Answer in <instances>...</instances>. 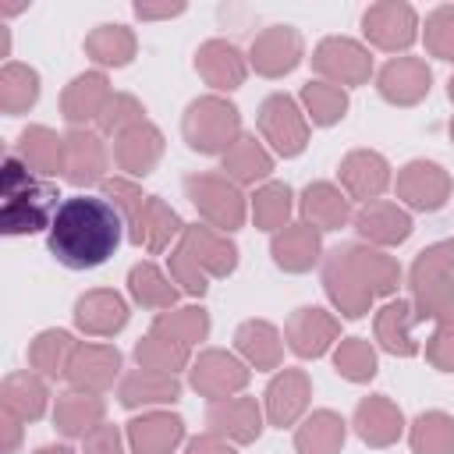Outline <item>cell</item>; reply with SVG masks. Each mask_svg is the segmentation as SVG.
Masks as SVG:
<instances>
[{
    "label": "cell",
    "mask_w": 454,
    "mask_h": 454,
    "mask_svg": "<svg viewBox=\"0 0 454 454\" xmlns=\"http://www.w3.org/2000/svg\"><path fill=\"white\" fill-rule=\"evenodd\" d=\"M60 188L50 177L28 170L14 153L4 156L0 167V231L7 238L50 231L60 209Z\"/></svg>",
    "instance_id": "7a4b0ae2"
},
{
    "label": "cell",
    "mask_w": 454,
    "mask_h": 454,
    "mask_svg": "<svg viewBox=\"0 0 454 454\" xmlns=\"http://www.w3.org/2000/svg\"><path fill=\"white\" fill-rule=\"evenodd\" d=\"M135 18H142V21H167V18H177V14H184L188 11V4H149V0H138L135 7Z\"/></svg>",
    "instance_id": "6f0895ef"
},
{
    "label": "cell",
    "mask_w": 454,
    "mask_h": 454,
    "mask_svg": "<svg viewBox=\"0 0 454 454\" xmlns=\"http://www.w3.org/2000/svg\"><path fill=\"white\" fill-rule=\"evenodd\" d=\"M351 429L365 447L383 450V447H394L408 433V422H404V411L397 408V401H390L387 394H369L355 404Z\"/></svg>",
    "instance_id": "d4e9b609"
},
{
    "label": "cell",
    "mask_w": 454,
    "mask_h": 454,
    "mask_svg": "<svg viewBox=\"0 0 454 454\" xmlns=\"http://www.w3.org/2000/svg\"><path fill=\"white\" fill-rule=\"evenodd\" d=\"M422 46L433 60L454 64V4H440L422 21Z\"/></svg>",
    "instance_id": "816d5d0a"
},
{
    "label": "cell",
    "mask_w": 454,
    "mask_h": 454,
    "mask_svg": "<svg viewBox=\"0 0 454 454\" xmlns=\"http://www.w3.org/2000/svg\"><path fill=\"white\" fill-rule=\"evenodd\" d=\"M114 167L110 145L96 128H67L64 131V170L60 177L74 188H89V184H103Z\"/></svg>",
    "instance_id": "2e32d148"
},
{
    "label": "cell",
    "mask_w": 454,
    "mask_h": 454,
    "mask_svg": "<svg viewBox=\"0 0 454 454\" xmlns=\"http://www.w3.org/2000/svg\"><path fill=\"white\" fill-rule=\"evenodd\" d=\"M124 227H128V241L135 248H142L145 255H163L181 241L188 223L167 199L145 192L142 202L124 216Z\"/></svg>",
    "instance_id": "9c48e42d"
},
{
    "label": "cell",
    "mask_w": 454,
    "mask_h": 454,
    "mask_svg": "<svg viewBox=\"0 0 454 454\" xmlns=\"http://www.w3.org/2000/svg\"><path fill=\"white\" fill-rule=\"evenodd\" d=\"M241 135V110L227 96H195L181 114V138L199 156H223Z\"/></svg>",
    "instance_id": "277c9868"
},
{
    "label": "cell",
    "mask_w": 454,
    "mask_h": 454,
    "mask_svg": "<svg viewBox=\"0 0 454 454\" xmlns=\"http://www.w3.org/2000/svg\"><path fill=\"white\" fill-rule=\"evenodd\" d=\"M184 195L195 206L199 220L206 227H213V231L234 234L248 220V195L223 174H213V170L188 174L184 177Z\"/></svg>",
    "instance_id": "5b68a950"
},
{
    "label": "cell",
    "mask_w": 454,
    "mask_h": 454,
    "mask_svg": "<svg viewBox=\"0 0 454 454\" xmlns=\"http://www.w3.org/2000/svg\"><path fill=\"white\" fill-rule=\"evenodd\" d=\"M252 380V369L227 348H206L188 365V387L206 401H223L234 394H245Z\"/></svg>",
    "instance_id": "8fae6325"
},
{
    "label": "cell",
    "mask_w": 454,
    "mask_h": 454,
    "mask_svg": "<svg viewBox=\"0 0 454 454\" xmlns=\"http://www.w3.org/2000/svg\"><path fill=\"white\" fill-rule=\"evenodd\" d=\"M411 454H454V415L429 408L408 422Z\"/></svg>",
    "instance_id": "bcb514c9"
},
{
    "label": "cell",
    "mask_w": 454,
    "mask_h": 454,
    "mask_svg": "<svg viewBox=\"0 0 454 454\" xmlns=\"http://www.w3.org/2000/svg\"><path fill=\"white\" fill-rule=\"evenodd\" d=\"M355 234L362 245H372V248H397L411 238L415 231V220L411 213L397 202V199H376V202H365V206H355V220H351Z\"/></svg>",
    "instance_id": "d6986e66"
},
{
    "label": "cell",
    "mask_w": 454,
    "mask_h": 454,
    "mask_svg": "<svg viewBox=\"0 0 454 454\" xmlns=\"http://www.w3.org/2000/svg\"><path fill=\"white\" fill-rule=\"evenodd\" d=\"M0 397H4V411L18 415L21 422H39L50 411V387L35 369L7 372Z\"/></svg>",
    "instance_id": "74e56055"
},
{
    "label": "cell",
    "mask_w": 454,
    "mask_h": 454,
    "mask_svg": "<svg viewBox=\"0 0 454 454\" xmlns=\"http://www.w3.org/2000/svg\"><path fill=\"white\" fill-rule=\"evenodd\" d=\"M450 142H454V117H450Z\"/></svg>",
    "instance_id": "6125c7cd"
},
{
    "label": "cell",
    "mask_w": 454,
    "mask_h": 454,
    "mask_svg": "<svg viewBox=\"0 0 454 454\" xmlns=\"http://www.w3.org/2000/svg\"><path fill=\"white\" fill-rule=\"evenodd\" d=\"M124 376V355L114 340H82L71 365H67V387L85 394H110Z\"/></svg>",
    "instance_id": "9a60e30c"
},
{
    "label": "cell",
    "mask_w": 454,
    "mask_h": 454,
    "mask_svg": "<svg viewBox=\"0 0 454 454\" xmlns=\"http://www.w3.org/2000/svg\"><path fill=\"white\" fill-rule=\"evenodd\" d=\"M298 220H305L319 234L340 231L355 220V202L344 195L337 181H309L298 195Z\"/></svg>",
    "instance_id": "f546056e"
},
{
    "label": "cell",
    "mask_w": 454,
    "mask_h": 454,
    "mask_svg": "<svg viewBox=\"0 0 454 454\" xmlns=\"http://www.w3.org/2000/svg\"><path fill=\"white\" fill-rule=\"evenodd\" d=\"M298 209V199L291 192L287 181H266L259 184L252 195H248V220L266 231V234H277L291 223V213Z\"/></svg>",
    "instance_id": "b9f144b4"
},
{
    "label": "cell",
    "mask_w": 454,
    "mask_h": 454,
    "mask_svg": "<svg viewBox=\"0 0 454 454\" xmlns=\"http://www.w3.org/2000/svg\"><path fill=\"white\" fill-rule=\"evenodd\" d=\"M319 280H323L326 301L333 305V312H337L340 319H362V316L372 312L376 294H372V291L365 287V280L351 270L344 248H333V252L323 255V262H319Z\"/></svg>",
    "instance_id": "5bb4252c"
},
{
    "label": "cell",
    "mask_w": 454,
    "mask_h": 454,
    "mask_svg": "<svg viewBox=\"0 0 454 454\" xmlns=\"http://www.w3.org/2000/svg\"><path fill=\"white\" fill-rule=\"evenodd\" d=\"M312 404V376L301 365H284L262 390V415L273 429H294Z\"/></svg>",
    "instance_id": "4fadbf2b"
},
{
    "label": "cell",
    "mask_w": 454,
    "mask_h": 454,
    "mask_svg": "<svg viewBox=\"0 0 454 454\" xmlns=\"http://www.w3.org/2000/svg\"><path fill=\"white\" fill-rule=\"evenodd\" d=\"M238 259L241 252L231 234L206 223H188L181 241L167 252V273L181 294L202 298L209 291V280H223L238 270Z\"/></svg>",
    "instance_id": "3957f363"
},
{
    "label": "cell",
    "mask_w": 454,
    "mask_h": 454,
    "mask_svg": "<svg viewBox=\"0 0 454 454\" xmlns=\"http://www.w3.org/2000/svg\"><path fill=\"white\" fill-rule=\"evenodd\" d=\"M422 35V18L408 0H380L362 11V43L380 53H408Z\"/></svg>",
    "instance_id": "ba28073f"
},
{
    "label": "cell",
    "mask_w": 454,
    "mask_h": 454,
    "mask_svg": "<svg viewBox=\"0 0 454 454\" xmlns=\"http://www.w3.org/2000/svg\"><path fill=\"white\" fill-rule=\"evenodd\" d=\"M273 170H277V156L262 145V138L255 131H245L220 156V174L231 177L238 188H259V184L273 181Z\"/></svg>",
    "instance_id": "d6a6232c"
},
{
    "label": "cell",
    "mask_w": 454,
    "mask_h": 454,
    "mask_svg": "<svg viewBox=\"0 0 454 454\" xmlns=\"http://www.w3.org/2000/svg\"><path fill=\"white\" fill-rule=\"evenodd\" d=\"M330 358H333L337 376L348 380V383H369L380 372L376 344L365 340V337H340L337 348L330 351Z\"/></svg>",
    "instance_id": "7dc6e473"
},
{
    "label": "cell",
    "mask_w": 454,
    "mask_h": 454,
    "mask_svg": "<svg viewBox=\"0 0 454 454\" xmlns=\"http://www.w3.org/2000/svg\"><path fill=\"white\" fill-rule=\"evenodd\" d=\"M284 330L273 326L270 319H245L234 330V355L255 369V372H277L284 369Z\"/></svg>",
    "instance_id": "1f68e13d"
},
{
    "label": "cell",
    "mask_w": 454,
    "mask_h": 454,
    "mask_svg": "<svg viewBox=\"0 0 454 454\" xmlns=\"http://www.w3.org/2000/svg\"><path fill=\"white\" fill-rule=\"evenodd\" d=\"M340 340V316L323 305H298L284 323V344L294 358L316 362L330 355Z\"/></svg>",
    "instance_id": "7c38bea8"
},
{
    "label": "cell",
    "mask_w": 454,
    "mask_h": 454,
    "mask_svg": "<svg viewBox=\"0 0 454 454\" xmlns=\"http://www.w3.org/2000/svg\"><path fill=\"white\" fill-rule=\"evenodd\" d=\"M128 238L121 209L103 195H67L46 231V248L64 270L103 266Z\"/></svg>",
    "instance_id": "6da1fadb"
},
{
    "label": "cell",
    "mask_w": 454,
    "mask_h": 454,
    "mask_svg": "<svg viewBox=\"0 0 454 454\" xmlns=\"http://www.w3.org/2000/svg\"><path fill=\"white\" fill-rule=\"evenodd\" d=\"M340 248H344L351 270L365 280V287L376 298H383V301L387 298H397V287L404 280V270H401V262L390 252L372 248V245H362V241H351V245H340Z\"/></svg>",
    "instance_id": "e575fe53"
},
{
    "label": "cell",
    "mask_w": 454,
    "mask_h": 454,
    "mask_svg": "<svg viewBox=\"0 0 454 454\" xmlns=\"http://www.w3.org/2000/svg\"><path fill=\"white\" fill-rule=\"evenodd\" d=\"M323 234L309 227L305 220H291L284 231L270 234V259L284 273H309L312 266L323 262Z\"/></svg>",
    "instance_id": "4dcf8cb0"
},
{
    "label": "cell",
    "mask_w": 454,
    "mask_h": 454,
    "mask_svg": "<svg viewBox=\"0 0 454 454\" xmlns=\"http://www.w3.org/2000/svg\"><path fill=\"white\" fill-rule=\"evenodd\" d=\"M181 380L174 372H156V369H128L117 383V404L128 411H153L181 401Z\"/></svg>",
    "instance_id": "f1b7e54d"
},
{
    "label": "cell",
    "mask_w": 454,
    "mask_h": 454,
    "mask_svg": "<svg viewBox=\"0 0 454 454\" xmlns=\"http://www.w3.org/2000/svg\"><path fill=\"white\" fill-rule=\"evenodd\" d=\"M135 365H142V369H156V372H181V369H188L192 365V348L188 344H181V340H174L170 333H163L160 326H149V333L145 337H138V344H135Z\"/></svg>",
    "instance_id": "ee69618b"
},
{
    "label": "cell",
    "mask_w": 454,
    "mask_h": 454,
    "mask_svg": "<svg viewBox=\"0 0 454 454\" xmlns=\"http://www.w3.org/2000/svg\"><path fill=\"white\" fill-rule=\"evenodd\" d=\"M298 103L309 117L312 128H333L348 117V106H351V96L348 89L340 85H330V82H319V78H309L301 89H298Z\"/></svg>",
    "instance_id": "7bdbcfd3"
},
{
    "label": "cell",
    "mask_w": 454,
    "mask_h": 454,
    "mask_svg": "<svg viewBox=\"0 0 454 454\" xmlns=\"http://www.w3.org/2000/svg\"><path fill=\"white\" fill-rule=\"evenodd\" d=\"M71 319H74V330L85 333L89 340H110L128 326L131 305L114 287H92V291L74 298Z\"/></svg>",
    "instance_id": "ac0fdd59"
},
{
    "label": "cell",
    "mask_w": 454,
    "mask_h": 454,
    "mask_svg": "<svg viewBox=\"0 0 454 454\" xmlns=\"http://www.w3.org/2000/svg\"><path fill=\"white\" fill-rule=\"evenodd\" d=\"M78 344L82 340H74L71 330H57V326L39 330L28 340V369H35L43 380H64Z\"/></svg>",
    "instance_id": "60d3db41"
},
{
    "label": "cell",
    "mask_w": 454,
    "mask_h": 454,
    "mask_svg": "<svg viewBox=\"0 0 454 454\" xmlns=\"http://www.w3.org/2000/svg\"><path fill=\"white\" fill-rule=\"evenodd\" d=\"M124 436L131 454H174L184 443V419L167 408L138 411L124 422Z\"/></svg>",
    "instance_id": "4316f807"
},
{
    "label": "cell",
    "mask_w": 454,
    "mask_h": 454,
    "mask_svg": "<svg viewBox=\"0 0 454 454\" xmlns=\"http://www.w3.org/2000/svg\"><path fill=\"white\" fill-rule=\"evenodd\" d=\"M309 64H312L319 82H330V85H340V89H358L369 78H376L372 50L362 39H351V35H323L312 46Z\"/></svg>",
    "instance_id": "52a82bcc"
},
{
    "label": "cell",
    "mask_w": 454,
    "mask_h": 454,
    "mask_svg": "<svg viewBox=\"0 0 454 454\" xmlns=\"http://www.w3.org/2000/svg\"><path fill=\"white\" fill-rule=\"evenodd\" d=\"M82 50H85V57H89L99 71H110V67L117 71V67H128V64L135 60L138 39H135V32H131L128 25H121V21H103V25H96V28L85 35Z\"/></svg>",
    "instance_id": "8d00e7d4"
},
{
    "label": "cell",
    "mask_w": 454,
    "mask_h": 454,
    "mask_svg": "<svg viewBox=\"0 0 454 454\" xmlns=\"http://www.w3.org/2000/svg\"><path fill=\"white\" fill-rule=\"evenodd\" d=\"M142 121H149V117H145V106L138 103V96H131V92H114L110 103H106V110H103V117L96 121V131H99L103 138H117V135H124L128 128H135V124H142Z\"/></svg>",
    "instance_id": "f5cc1de1"
},
{
    "label": "cell",
    "mask_w": 454,
    "mask_h": 454,
    "mask_svg": "<svg viewBox=\"0 0 454 454\" xmlns=\"http://www.w3.org/2000/svg\"><path fill=\"white\" fill-rule=\"evenodd\" d=\"M248 53H241L234 43L227 39H206L199 50H195V74L209 85V92L216 96H227L234 89L245 85L248 78Z\"/></svg>",
    "instance_id": "484cf974"
},
{
    "label": "cell",
    "mask_w": 454,
    "mask_h": 454,
    "mask_svg": "<svg viewBox=\"0 0 454 454\" xmlns=\"http://www.w3.org/2000/svg\"><path fill=\"white\" fill-rule=\"evenodd\" d=\"M255 131L277 160H294L309 149L312 124L291 92H270L255 110Z\"/></svg>",
    "instance_id": "8992f818"
},
{
    "label": "cell",
    "mask_w": 454,
    "mask_h": 454,
    "mask_svg": "<svg viewBox=\"0 0 454 454\" xmlns=\"http://www.w3.org/2000/svg\"><path fill=\"white\" fill-rule=\"evenodd\" d=\"M82 454H131V450H128V436L114 422H103L82 440Z\"/></svg>",
    "instance_id": "11a10c76"
},
{
    "label": "cell",
    "mask_w": 454,
    "mask_h": 454,
    "mask_svg": "<svg viewBox=\"0 0 454 454\" xmlns=\"http://www.w3.org/2000/svg\"><path fill=\"white\" fill-rule=\"evenodd\" d=\"M206 429L231 440L234 447L255 443L266 429V415H262V401L252 394H234L223 401H209L206 408Z\"/></svg>",
    "instance_id": "7402d4cb"
},
{
    "label": "cell",
    "mask_w": 454,
    "mask_h": 454,
    "mask_svg": "<svg viewBox=\"0 0 454 454\" xmlns=\"http://www.w3.org/2000/svg\"><path fill=\"white\" fill-rule=\"evenodd\" d=\"M32 454H78V450H71L67 443H43V447H35Z\"/></svg>",
    "instance_id": "91938a15"
},
{
    "label": "cell",
    "mask_w": 454,
    "mask_h": 454,
    "mask_svg": "<svg viewBox=\"0 0 454 454\" xmlns=\"http://www.w3.org/2000/svg\"><path fill=\"white\" fill-rule=\"evenodd\" d=\"M21 419L18 415H11V411H4V429H7V443H4V454H14L18 450V440H21Z\"/></svg>",
    "instance_id": "680465c9"
},
{
    "label": "cell",
    "mask_w": 454,
    "mask_h": 454,
    "mask_svg": "<svg viewBox=\"0 0 454 454\" xmlns=\"http://www.w3.org/2000/svg\"><path fill=\"white\" fill-rule=\"evenodd\" d=\"M163 149H167L163 131L153 121H142V124H135V128H128L124 135L114 138L110 156H114V167H117L121 177L138 181V177H149L160 167Z\"/></svg>",
    "instance_id": "cb8c5ba5"
},
{
    "label": "cell",
    "mask_w": 454,
    "mask_h": 454,
    "mask_svg": "<svg viewBox=\"0 0 454 454\" xmlns=\"http://www.w3.org/2000/svg\"><path fill=\"white\" fill-rule=\"evenodd\" d=\"M447 99H450V103H454V74H450V78H447Z\"/></svg>",
    "instance_id": "94428289"
},
{
    "label": "cell",
    "mask_w": 454,
    "mask_h": 454,
    "mask_svg": "<svg viewBox=\"0 0 454 454\" xmlns=\"http://www.w3.org/2000/svg\"><path fill=\"white\" fill-rule=\"evenodd\" d=\"M408 298L415 305L419 323H433V326L454 323V273L440 277V280H429L422 287H411Z\"/></svg>",
    "instance_id": "c3c4849f"
},
{
    "label": "cell",
    "mask_w": 454,
    "mask_h": 454,
    "mask_svg": "<svg viewBox=\"0 0 454 454\" xmlns=\"http://www.w3.org/2000/svg\"><path fill=\"white\" fill-rule=\"evenodd\" d=\"M422 355H426V362H429L436 372H454V323L433 326V333L426 337Z\"/></svg>",
    "instance_id": "db71d44e"
},
{
    "label": "cell",
    "mask_w": 454,
    "mask_h": 454,
    "mask_svg": "<svg viewBox=\"0 0 454 454\" xmlns=\"http://www.w3.org/2000/svg\"><path fill=\"white\" fill-rule=\"evenodd\" d=\"M39 92H43V78L35 67H28L21 60H7L0 67V110L7 117L28 114L39 103Z\"/></svg>",
    "instance_id": "f6af8a7d"
},
{
    "label": "cell",
    "mask_w": 454,
    "mask_h": 454,
    "mask_svg": "<svg viewBox=\"0 0 454 454\" xmlns=\"http://www.w3.org/2000/svg\"><path fill=\"white\" fill-rule=\"evenodd\" d=\"M305 60V39L294 25H266L248 46V67L259 78H284Z\"/></svg>",
    "instance_id": "ffe728a7"
},
{
    "label": "cell",
    "mask_w": 454,
    "mask_h": 454,
    "mask_svg": "<svg viewBox=\"0 0 454 454\" xmlns=\"http://www.w3.org/2000/svg\"><path fill=\"white\" fill-rule=\"evenodd\" d=\"M110 96H114V85H110L106 71H99V67L82 71L60 92V117L67 121V128H89L92 121L103 117Z\"/></svg>",
    "instance_id": "83f0119b"
},
{
    "label": "cell",
    "mask_w": 454,
    "mask_h": 454,
    "mask_svg": "<svg viewBox=\"0 0 454 454\" xmlns=\"http://www.w3.org/2000/svg\"><path fill=\"white\" fill-rule=\"evenodd\" d=\"M153 326H160V330H163V333H170L174 340H181V344L195 348V344H202V340L209 337L213 319H209V312H206L202 305H184V309L160 312V316L153 319Z\"/></svg>",
    "instance_id": "681fc988"
},
{
    "label": "cell",
    "mask_w": 454,
    "mask_h": 454,
    "mask_svg": "<svg viewBox=\"0 0 454 454\" xmlns=\"http://www.w3.org/2000/svg\"><path fill=\"white\" fill-rule=\"evenodd\" d=\"M337 184L351 202L365 206L394 188V167L380 149H351L337 163Z\"/></svg>",
    "instance_id": "e0dca14e"
},
{
    "label": "cell",
    "mask_w": 454,
    "mask_h": 454,
    "mask_svg": "<svg viewBox=\"0 0 454 454\" xmlns=\"http://www.w3.org/2000/svg\"><path fill=\"white\" fill-rule=\"evenodd\" d=\"M53 429L64 436V440H85L96 426L106 422V401L99 394H85V390H64L57 394L53 401Z\"/></svg>",
    "instance_id": "836d02e7"
},
{
    "label": "cell",
    "mask_w": 454,
    "mask_h": 454,
    "mask_svg": "<svg viewBox=\"0 0 454 454\" xmlns=\"http://www.w3.org/2000/svg\"><path fill=\"white\" fill-rule=\"evenodd\" d=\"M454 181L436 160H408L394 174V195L408 213H436L447 206Z\"/></svg>",
    "instance_id": "30bf717a"
},
{
    "label": "cell",
    "mask_w": 454,
    "mask_h": 454,
    "mask_svg": "<svg viewBox=\"0 0 454 454\" xmlns=\"http://www.w3.org/2000/svg\"><path fill=\"white\" fill-rule=\"evenodd\" d=\"M419 316L411 298H387L376 312H372V344L394 358H415L422 351L415 330H419Z\"/></svg>",
    "instance_id": "603a6c76"
},
{
    "label": "cell",
    "mask_w": 454,
    "mask_h": 454,
    "mask_svg": "<svg viewBox=\"0 0 454 454\" xmlns=\"http://www.w3.org/2000/svg\"><path fill=\"white\" fill-rule=\"evenodd\" d=\"M11 153H14L28 170H35L39 177H57V174L64 170V135H57V131L46 128V124H28V128L14 138Z\"/></svg>",
    "instance_id": "d590c367"
},
{
    "label": "cell",
    "mask_w": 454,
    "mask_h": 454,
    "mask_svg": "<svg viewBox=\"0 0 454 454\" xmlns=\"http://www.w3.org/2000/svg\"><path fill=\"white\" fill-rule=\"evenodd\" d=\"M181 454H238V447L231 440H223V436H216V433L206 429V433L184 440V450Z\"/></svg>",
    "instance_id": "9f6ffc18"
},
{
    "label": "cell",
    "mask_w": 454,
    "mask_h": 454,
    "mask_svg": "<svg viewBox=\"0 0 454 454\" xmlns=\"http://www.w3.org/2000/svg\"><path fill=\"white\" fill-rule=\"evenodd\" d=\"M348 422L333 408H316L294 426V454H340Z\"/></svg>",
    "instance_id": "ab89813d"
},
{
    "label": "cell",
    "mask_w": 454,
    "mask_h": 454,
    "mask_svg": "<svg viewBox=\"0 0 454 454\" xmlns=\"http://www.w3.org/2000/svg\"><path fill=\"white\" fill-rule=\"evenodd\" d=\"M128 298H131L135 305L153 309V312L160 316V312L177 309L181 291H177V284L170 280L167 270H160L153 259H142V262H135V266L128 270Z\"/></svg>",
    "instance_id": "f35d334b"
},
{
    "label": "cell",
    "mask_w": 454,
    "mask_h": 454,
    "mask_svg": "<svg viewBox=\"0 0 454 454\" xmlns=\"http://www.w3.org/2000/svg\"><path fill=\"white\" fill-rule=\"evenodd\" d=\"M376 92L390 106H419L433 89V71L422 57L401 53L376 67Z\"/></svg>",
    "instance_id": "44dd1931"
},
{
    "label": "cell",
    "mask_w": 454,
    "mask_h": 454,
    "mask_svg": "<svg viewBox=\"0 0 454 454\" xmlns=\"http://www.w3.org/2000/svg\"><path fill=\"white\" fill-rule=\"evenodd\" d=\"M454 273V238H443V241H433V245H426L415 259H411V266H408V291L411 287H422V284H429V280H440V277H450Z\"/></svg>",
    "instance_id": "f907efd6"
}]
</instances>
